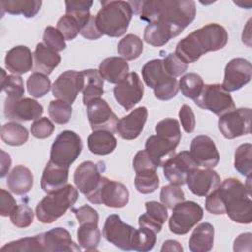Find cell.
I'll return each instance as SVG.
<instances>
[{
    "mask_svg": "<svg viewBox=\"0 0 252 252\" xmlns=\"http://www.w3.org/2000/svg\"><path fill=\"white\" fill-rule=\"evenodd\" d=\"M160 251L161 252H165V251L182 252L183 251V247L181 246V244L178 241L172 240V239H168V240L163 242L162 247L160 248Z\"/></svg>",
    "mask_w": 252,
    "mask_h": 252,
    "instance_id": "cell-64",
    "label": "cell"
},
{
    "mask_svg": "<svg viewBox=\"0 0 252 252\" xmlns=\"http://www.w3.org/2000/svg\"><path fill=\"white\" fill-rule=\"evenodd\" d=\"M48 114L56 124H66L71 119L72 106L64 100H51L48 105Z\"/></svg>",
    "mask_w": 252,
    "mask_h": 252,
    "instance_id": "cell-46",
    "label": "cell"
},
{
    "mask_svg": "<svg viewBox=\"0 0 252 252\" xmlns=\"http://www.w3.org/2000/svg\"><path fill=\"white\" fill-rule=\"evenodd\" d=\"M252 145L245 143L240 145L234 153V168L242 175L250 177L252 173L251 165Z\"/></svg>",
    "mask_w": 252,
    "mask_h": 252,
    "instance_id": "cell-40",
    "label": "cell"
},
{
    "mask_svg": "<svg viewBox=\"0 0 252 252\" xmlns=\"http://www.w3.org/2000/svg\"><path fill=\"white\" fill-rule=\"evenodd\" d=\"M225 214L235 222L247 224L252 221L251 188L240 180L230 177L224 179L218 187Z\"/></svg>",
    "mask_w": 252,
    "mask_h": 252,
    "instance_id": "cell-3",
    "label": "cell"
},
{
    "mask_svg": "<svg viewBox=\"0 0 252 252\" xmlns=\"http://www.w3.org/2000/svg\"><path fill=\"white\" fill-rule=\"evenodd\" d=\"M161 203L168 209H173L177 204L185 200V195L183 190L174 184H168L161 188L159 195Z\"/></svg>",
    "mask_w": 252,
    "mask_h": 252,
    "instance_id": "cell-49",
    "label": "cell"
},
{
    "mask_svg": "<svg viewBox=\"0 0 252 252\" xmlns=\"http://www.w3.org/2000/svg\"><path fill=\"white\" fill-rule=\"evenodd\" d=\"M198 167L192 159L188 151H182L174 155L163 165L164 177L171 184L183 185L186 183V178L189 172Z\"/></svg>",
    "mask_w": 252,
    "mask_h": 252,
    "instance_id": "cell-20",
    "label": "cell"
},
{
    "mask_svg": "<svg viewBox=\"0 0 252 252\" xmlns=\"http://www.w3.org/2000/svg\"><path fill=\"white\" fill-rule=\"evenodd\" d=\"M204 210L196 202L183 201L172 209L168 225L171 232L178 235L188 233L203 218Z\"/></svg>",
    "mask_w": 252,
    "mask_h": 252,
    "instance_id": "cell-9",
    "label": "cell"
},
{
    "mask_svg": "<svg viewBox=\"0 0 252 252\" xmlns=\"http://www.w3.org/2000/svg\"><path fill=\"white\" fill-rule=\"evenodd\" d=\"M0 215L2 217H8L17 207L16 200L14 197L6 190H0Z\"/></svg>",
    "mask_w": 252,
    "mask_h": 252,
    "instance_id": "cell-60",
    "label": "cell"
},
{
    "mask_svg": "<svg viewBox=\"0 0 252 252\" xmlns=\"http://www.w3.org/2000/svg\"><path fill=\"white\" fill-rule=\"evenodd\" d=\"M43 251L63 252L80 251V245H77L69 231L63 227H55L46 232L40 233Z\"/></svg>",
    "mask_w": 252,
    "mask_h": 252,
    "instance_id": "cell-22",
    "label": "cell"
},
{
    "mask_svg": "<svg viewBox=\"0 0 252 252\" xmlns=\"http://www.w3.org/2000/svg\"><path fill=\"white\" fill-rule=\"evenodd\" d=\"M79 198L78 190L71 184L48 193L36 206L35 214L42 223H51L71 209Z\"/></svg>",
    "mask_w": 252,
    "mask_h": 252,
    "instance_id": "cell-5",
    "label": "cell"
},
{
    "mask_svg": "<svg viewBox=\"0 0 252 252\" xmlns=\"http://www.w3.org/2000/svg\"><path fill=\"white\" fill-rule=\"evenodd\" d=\"M194 102L200 108L209 110L218 116L235 109L232 96L220 84L204 85L201 94L194 99Z\"/></svg>",
    "mask_w": 252,
    "mask_h": 252,
    "instance_id": "cell-7",
    "label": "cell"
},
{
    "mask_svg": "<svg viewBox=\"0 0 252 252\" xmlns=\"http://www.w3.org/2000/svg\"><path fill=\"white\" fill-rule=\"evenodd\" d=\"M135 187L142 194H150L155 192L159 185V178L157 170H149L136 173Z\"/></svg>",
    "mask_w": 252,
    "mask_h": 252,
    "instance_id": "cell-45",
    "label": "cell"
},
{
    "mask_svg": "<svg viewBox=\"0 0 252 252\" xmlns=\"http://www.w3.org/2000/svg\"><path fill=\"white\" fill-rule=\"evenodd\" d=\"M1 89L7 94V98H22L25 93L23 79L19 75H6L3 69L1 70Z\"/></svg>",
    "mask_w": 252,
    "mask_h": 252,
    "instance_id": "cell-41",
    "label": "cell"
},
{
    "mask_svg": "<svg viewBox=\"0 0 252 252\" xmlns=\"http://www.w3.org/2000/svg\"><path fill=\"white\" fill-rule=\"evenodd\" d=\"M69 167L59 165L49 159L42 172L40 185L45 193L55 192L67 185Z\"/></svg>",
    "mask_w": 252,
    "mask_h": 252,
    "instance_id": "cell-25",
    "label": "cell"
},
{
    "mask_svg": "<svg viewBox=\"0 0 252 252\" xmlns=\"http://www.w3.org/2000/svg\"><path fill=\"white\" fill-rule=\"evenodd\" d=\"M56 29L61 32L65 40H73L81 31L78 22L69 15H64L58 20Z\"/></svg>",
    "mask_w": 252,
    "mask_h": 252,
    "instance_id": "cell-51",
    "label": "cell"
},
{
    "mask_svg": "<svg viewBox=\"0 0 252 252\" xmlns=\"http://www.w3.org/2000/svg\"><path fill=\"white\" fill-rule=\"evenodd\" d=\"M83 87L84 77L82 72L68 70L58 76L52 84L51 91L54 97L72 104Z\"/></svg>",
    "mask_w": 252,
    "mask_h": 252,
    "instance_id": "cell-15",
    "label": "cell"
},
{
    "mask_svg": "<svg viewBox=\"0 0 252 252\" xmlns=\"http://www.w3.org/2000/svg\"><path fill=\"white\" fill-rule=\"evenodd\" d=\"M60 61V55L47 47L43 42L36 45L33 52V70L35 73L48 76L59 65Z\"/></svg>",
    "mask_w": 252,
    "mask_h": 252,
    "instance_id": "cell-26",
    "label": "cell"
},
{
    "mask_svg": "<svg viewBox=\"0 0 252 252\" xmlns=\"http://www.w3.org/2000/svg\"><path fill=\"white\" fill-rule=\"evenodd\" d=\"M251 109L241 107L233 109L221 116L218 121V127L222 136L228 140L250 134Z\"/></svg>",
    "mask_w": 252,
    "mask_h": 252,
    "instance_id": "cell-10",
    "label": "cell"
},
{
    "mask_svg": "<svg viewBox=\"0 0 252 252\" xmlns=\"http://www.w3.org/2000/svg\"><path fill=\"white\" fill-rule=\"evenodd\" d=\"M157 241L156 233L146 227L140 226L139 229H136L134 242H133V250L147 252L154 248Z\"/></svg>",
    "mask_w": 252,
    "mask_h": 252,
    "instance_id": "cell-47",
    "label": "cell"
},
{
    "mask_svg": "<svg viewBox=\"0 0 252 252\" xmlns=\"http://www.w3.org/2000/svg\"><path fill=\"white\" fill-rule=\"evenodd\" d=\"M83 149L81 137L70 130H65L59 133L50 150V160L66 167L77 159Z\"/></svg>",
    "mask_w": 252,
    "mask_h": 252,
    "instance_id": "cell-6",
    "label": "cell"
},
{
    "mask_svg": "<svg viewBox=\"0 0 252 252\" xmlns=\"http://www.w3.org/2000/svg\"><path fill=\"white\" fill-rule=\"evenodd\" d=\"M133 13L139 14L149 24H162L179 35L196 17V4L192 0L130 1Z\"/></svg>",
    "mask_w": 252,
    "mask_h": 252,
    "instance_id": "cell-1",
    "label": "cell"
},
{
    "mask_svg": "<svg viewBox=\"0 0 252 252\" xmlns=\"http://www.w3.org/2000/svg\"><path fill=\"white\" fill-rule=\"evenodd\" d=\"M148 118V110L140 106L118 120L116 132L124 140H135L142 133Z\"/></svg>",
    "mask_w": 252,
    "mask_h": 252,
    "instance_id": "cell-21",
    "label": "cell"
},
{
    "mask_svg": "<svg viewBox=\"0 0 252 252\" xmlns=\"http://www.w3.org/2000/svg\"><path fill=\"white\" fill-rule=\"evenodd\" d=\"M135 233L136 228L123 222L116 214H112L106 218L102 230V234L108 242L126 251L133 250Z\"/></svg>",
    "mask_w": 252,
    "mask_h": 252,
    "instance_id": "cell-11",
    "label": "cell"
},
{
    "mask_svg": "<svg viewBox=\"0 0 252 252\" xmlns=\"http://www.w3.org/2000/svg\"><path fill=\"white\" fill-rule=\"evenodd\" d=\"M65 5L66 15L73 17L78 22L81 29L89 23L92 16L90 9L93 5V1H66Z\"/></svg>",
    "mask_w": 252,
    "mask_h": 252,
    "instance_id": "cell-38",
    "label": "cell"
},
{
    "mask_svg": "<svg viewBox=\"0 0 252 252\" xmlns=\"http://www.w3.org/2000/svg\"><path fill=\"white\" fill-rule=\"evenodd\" d=\"M145 206H146L145 215L156 223L159 225H163V223L165 222L168 217L166 207L162 203H159L157 201L146 202Z\"/></svg>",
    "mask_w": 252,
    "mask_h": 252,
    "instance_id": "cell-53",
    "label": "cell"
},
{
    "mask_svg": "<svg viewBox=\"0 0 252 252\" xmlns=\"http://www.w3.org/2000/svg\"><path fill=\"white\" fill-rule=\"evenodd\" d=\"M227 41L226 30L219 24L211 23L182 38L176 44L174 53L184 63H193L207 52L222 49Z\"/></svg>",
    "mask_w": 252,
    "mask_h": 252,
    "instance_id": "cell-2",
    "label": "cell"
},
{
    "mask_svg": "<svg viewBox=\"0 0 252 252\" xmlns=\"http://www.w3.org/2000/svg\"><path fill=\"white\" fill-rule=\"evenodd\" d=\"M133 168L136 173L149 171V170H157V165L150 158L149 155L145 150L139 151L133 159Z\"/></svg>",
    "mask_w": 252,
    "mask_h": 252,
    "instance_id": "cell-56",
    "label": "cell"
},
{
    "mask_svg": "<svg viewBox=\"0 0 252 252\" xmlns=\"http://www.w3.org/2000/svg\"><path fill=\"white\" fill-rule=\"evenodd\" d=\"M163 61V67L165 72L173 78L181 76L187 70V64L184 63L175 53H169L166 55Z\"/></svg>",
    "mask_w": 252,
    "mask_h": 252,
    "instance_id": "cell-54",
    "label": "cell"
},
{
    "mask_svg": "<svg viewBox=\"0 0 252 252\" xmlns=\"http://www.w3.org/2000/svg\"><path fill=\"white\" fill-rule=\"evenodd\" d=\"M251 236L250 232L241 233L235 239L233 243L234 251H250L251 250Z\"/></svg>",
    "mask_w": 252,
    "mask_h": 252,
    "instance_id": "cell-62",
    "label": "cell"
},
{
    "mask_svg": "<svg viewBox=\"0 0 252 252\" xmlns=\"http://www.w3.org/2000/svg\"><path fill=\"white\" fill-rule=\"evenodd\" d=\"M105 170L104 162H94L91 160L83 161L74 172V182L77 189L86 196L88 201L95 195L99 189Z\"/></svg>",
    "mask_w": 252,
    "mask_h": 252,
    "instance_id": "cell-8",
    "label": "cell"
},
{
    "mask_svg": "<svg viewBox=\"0 0 252 252\" xmlns=\"http://www.w3.org/2000/svg\"><path fill=\"white\" fill-rule=\"evenodd\" d=\"M1 153V170H0V176L1 177H4L10 167H11V163H12V160H11V157L9 154H7L6 152H4L3 150L0 151Z\"/></svg>",
    "mask_w": 252,
    "mask_h": 252,
    "instance_id": "cell-63",
    "label": "cell"
},
{
    "mask_svg": "<svg viewBox=\"0 0 252 252\" xmlns=\"http://www.w3.org/2000/svg\"><path fill=\"white\" fill-rule=\"evenodd\" d=\"M113 94L125 110H131L144 95V85L136 72L129 73L113 89Z\"/></svg>",
    "mask_w": 252,
    "mask_h": 252,
    "instance_id": "cell-13",
    "label": "cell"
},
{
    "mask_svg": "<svg viewBox=\"0 0 252 252\" xmlns=\"http://www.w3.org/2000/svg\"><path fill=\"white\" fill-rule=\"evenodd\" d=\"M177 145L158 135L150 136L145 144V151L157 167L163 166L175 155Z\"/></svg>",
    "mask_w": 252,
    "mask_h": 252,
    "instance_id": "cell-23",
    "label": "cell"
},
{
    "mask_svg": "<svg viewBox=\"0 0 252 252\" xmlns=\"http://www.w3.org/2000/svg\"><path fill=\"white\" fill-rule=\"evenodd\" d=\"M178 86L185 97L194 100L201 94L204 87V81L200 75L196 73H188L181 77Z\"/></svg>",
    "mask_w": 252,
    "mask_h": 252,
    "instance_id": "cell-39",
    "label": "cell"
},
{
    "mask_svg": "<svg viewBox=\"0 0 252 252\" xmlns=\"http://www.w3.org/2000/svg\"><path fill=\"white\" fill-rule=\"evenodd\" d=\"M153 90L156 98L159 100H169L177 94L179 86L175 78L167 77L157 84Z\"/></svg>",
    "mask_w": 252,
    "mask_h": 252,
    "instance_id": "cell-48",
    "label": "cell"
},
{
    "mask_svg": "<svg viewBox=\"0 0 252 252\" xmlns=\"http://www.w3.org/2000/svg\"><path fill=\"white\" fill-rule=\"evenodd\" d=\"M98 71L103 80L117 84L129 74V65L122 57L112 56L101 61Z\"/></svg>",
    "mask_w": 252,
    "mask_h": 252,
    "instance_id": "cell-28",
    "label": "cell"
},
{
    "mask_svg": "<svg viewBox=\"0 0 252 252\" xmlns=\"http://www.w3.org/2000/svg\"><path fill=\"white\" fill-rule=\"evenodd\" d=\"M251 63L241 57L231 59L225 66L224 78L221 84L226 92H235L240 90L251 80Z\"/></svg>",
    "mask_w": 252,
    "mask_h": 252,
    "instance_id": "cell-17",
    "label": "cell"
},
{
    "mask_svg": "<svg viewBox=\"0 0 252 252\" xmlns=\"http://www.w3.org/2000/svg\"><path fill=\"white\" fill-rule=\"evenodd\" d=\"M88 148L91 153L98 156L111 154L116 146L117 140L113 133L108 131H93L88 137Z\"/></svg>",
    "mask_w": 252,
    "mask_h": 252,
    "instance_id": "cell-31",
    "label": "cell"
},
{
    "mask_svg": "<svg viewBox=\"0 0 252 252\" xmlns=\"http://www.w3.org/2000/svg\"><path fill=\"white\" fill-rule=\"evenodd\" d=\"M43 43L55 52L62 51L66 48V42L61 32L52 26H47L43 32Z\"/></svg>",
    "mask_w": 252,
    "mask_h": 252,
    "instance_id": "cell-52",
    "label": "cell"
},
{
    "mask_svg": "<svg viewBox=\"0 0 252 252\" xmlns=\"http://www.w3.org/2000/svg\"><path fill=\"white\" fill-rule=\"evenodd\" d=\"M190 156L198 167L214 168L220 161V154L215 142L209 136H196L190 146Z\"/></svg>",
    "mask_w": 252,
    "mask_h": 252,
    "instance_id": "cell-18",
    "label": "cell"
},
{
    "mask_svg": "<svg viewBox=\"0 0 252 252\" xmlns=\"http://www.w3.org/2000/svg\"><path fill=\"white\" fill-rule=\"evenodd\" d=\"M156 134L178 146L181 139L179 122L174 118H164L156 125Z\"/></svg>",
    "mask_w": 252,
    "mask_h": 252,
    "instance_id": "cell-42",
    "label": "cell"
},
{
    "mask_svg": "<svg viewBox=\"0 0 252 252\" xmlns=\"http://www.w3.org/2000/svg\"><path fill=\"white\" fill-rule=\"evenodd\" d=\"M1 251H21V252H30V251H43V246L41 243L40 234L21 238L15 241L6 243L1 247Z\"/></svg>",
    "mask_w": 252,
    "mask_h": 252,
    "instance_id": "cell-43",
    "label": "cell"
},
{
    "mask_svg": "<svg viewBox=\"0 0 252 252\" xmlns=\"http://www.w3.org/2000/svg\"><path fill=\"white\" fill-rule=\"evenodd\" d=\"M144 45L142 39L133 33H129L124 36L117 44L118 54L127 60L137 59L143 52Z\"/></svg>",
    "mask_w": 252,
    "mask_h": 252,
    "instance_id": "cell-36",
    "label": "cell"
},
{
    "mask_svg": "<svg viewBox=\"0 0 252 252\" xmlns=\"http://www.w3.org/2000/svg\"><path fill=\"white\" fill-rule=\"evenodd\" d=\"M142 77L146 85L154 89L157 84H158L160 81L170 76L165 72L162 59H153L148 61L143 66Z\"/></svg>",
    "mask_w": 252,
    "mask_h": 252,
    "instance_id": "cell-37",
    "label": "cell"
},
{
    "mask_svg": "<svg viewBox=\"0 0 252 252\" xmlns=\"http://www.w3.org/2000/svg\"><path fill=\"white\" fill-rule=\"evenodd\" d=\"M84 77L83 93V103L87 105L91 100L99 98L103 93V78L101 77L98 70L87 69L82 71Z\"/></svg>",
    "mask_w": 252,
    "mask_h": 252,
    "instance_id": "cell-30",
    "label": "cell"
},
{
    "mask_svg": "<svg viewBox=\"0 0 252 252\" xmlns=\"http://www.w3.org/2000/svg\"><path fill=\"white\" fill-rule=\"evenodd\" d=\"M80 33L83 37L90 39V40H95L102 36L100 32L98 31L96 25H95V16L92 15L89 23L83 27L80 31Z\"/></svg>",
    "mask_w": 252,
    "mask_h": 252,
    "instance_id": "cell-61",
    "label": "cell"
},
{
    "mask_svg": "<svg viewBox=\"0 0 252 252\" xmlns=\"http://www.w3.org/2000/svg\"><path fill=\"white\" fill-rule=\"evenodd\" d=\"M51 82L48 76L41 73H32L27 80V89L29 94L35 97L40 98L44 96L51 89Z\"/></svg>",
    "mask_w": 252,
    "mask_h": 252,
    "instance_id": "cell-44",
    "label": "cell"
},
{
    "mask_svg": "<svg viewBox=\"0 0 252 252\" xmlns=\"http://www.w3.org/2000/svg\"><path fill=\"white\" fill-rule=\"evenodd\" d=\"M5 67L12 74H26L33 67V54L29 47L17 45L7 52L5 56Z\"/></svg>",
    "mask_w": 252,
    "mask_h": 252,
    "instance_id": "cell-24",
    "label": "cell"
},
{
    "mask_svg": "<svg viewBox=\"0 0 252 252\" xmlns=\"http://www.w3.org/2000/svg\"><path fill=\"white\" fill-rule=\"evenodd\" d=\"M12 223L19 228H26L33 221V211L28 205H17L15 210L9 216Z\"/></svg>",
    "mask_w": 252,
    "mask_h": 252,
    "instance_id": "cell-50",
    "label": "cell"
},
{
    "mask_svg": "<svg viewBox=\"0 0 252 252\" xmlns=\"http://www.w3.org/2000/svg\"><path fill=\"white\" fill-rule=\"evenodd\" d=\"M41 4L40 0H8L0 2L2 14L6 12L11 15H23L26 18H33L39 12Z\"/></svg>",
    "mask_w": 252,
    "mask_h": 252,
    "instance_id": "cell-33",
    "label": "cell"
},
{
    "mask_svg": "<svg viewBox=\"0 0 252 252\" xmlns=\"http://www.w3.org/2000/svg\"><path fill=\"white\" fill-rule=\"evenodd\" d=\"M43 113V106L35 99L22 97L20 99H5L4 115L14 121H30L38 119Z\"/></svg>",
    "mask_w": 252,
    "mask_h": 252,
    "instance_id": "cell-16",
    "label": "cell"
},
{
    "mask_svg": "<svg viewBox=\"0 0 252 252\" xmlns=\"http://www.w3.org/2000/svg\"><path fill=\"white\" fill-rule=\"evenodd\" d=\"M54 131V125L47 117H41L32 124L31 133L37 139H45L51 136Z\"/></svg>",
    "mask_w": 252,
    "mask_h": 252,
    "instance_id": "cell-55",
    "label": "cell"
},
{
    "mask_svg": "<svg viewBox=\"0 0 252 252\" xmlns=\"http://www.w3.org/2000/svg\"><path fill=\"white\" fill-rule=\"evenodd\" d=\"M101 8L95 15V25L103 35L119 37L128 30L133 10L126 1H101Z\"/></svg>",
    "mask_w": 252,
    "mask_h": 252,
    "instance_id": "cell-4",
    "label": "cell"
},
{
    "mask_svg": "<svg viewBox=\"0 0 252 252\" xmlns=\"http://www.w3.org/2000/svg\"><path fill=\"white\" fill-rule=\"evenodd\" d=\"M86 106L88 120L93 131L116 132L118 118L104 99L94 98Z\"/></svg>",
    "mask_w": 252,
    "mask_h": 252,
    "instance_id": "cell-12",
    "label": "cell"
},
{
    "mask_svg": "<svg viewBox=\"0 0 252 252\" xmlns=\"http://www.w3.org/2000/svg\"><path fill=\"white\" fill-rule=\"evenodd\" d=\"M215 229L209 222H202L194 228L189 238V249L192 252H208L214 245Z\"/></svg>",
    "mask_w": 252,
    "mask_h": 252,
    "instance_id": "cell-29",
    "label": "cell"
},
{
    "mask_svg": "<svg viewBox=\"0 0 252 252\" xmlns=\"http://www.w3.org/2000/svg\"><path fill=\"white\" fill-rule=\"evenodd\" d=\"M79 224L77 238L80 247L86 251H96L101 237L98 221H85Z\"/></svg>",
    "mask_w": 252,
    "mask_h": 252,
    "instance_id": "cell-32",
    "label": "cell"
},
{
    "mask_svg": "<svg viewBox=\"0 0 252 252\" xmlns=\"http://www.w3.org/2000/svg\"><path fill=\"white\" fill-rule=\"evenodd\" d=\"M220 177L212 168L192 169L187 178L186 184L189 190L196 196L207 197L220 185Z\"/></svg>",
    "mask_w": 252,
    "mask_h": 252,
    "instance_id": "cell-19",
    "label": "cell"
},
{
    "mask_svg": "<svg viewBox=\"0 0 252 252\" xmlns=\"http://www.w3.org/2000/svg\"><path fill=\"white\" fill-rule=\"evenodd\" d=\"M178 115H179V119H180L183 130L186 133H192L196 126L195 114L192 108L187 104H183L179 110Z\"/></svg>",
    "mask_w": 252,
    "mask_h": 252,
    "instance_id": "cell-58",
    "label": "cell"
},
{
    "mask_svg": "<svg viewBox=\"0 0 252 252\" xmlns=\"http://www.w3.org/2000/svg\"><path fill=\"white\" fill-rule=\"evenodd\" d=\"M2 141L13 147L24 145L29 139V132L26 127L16 121L5 123L1 127Z\"/></svg>",
    "mask_w": 252,
    "mask_h": 252,
    "instance_id": "cell-34",
    "label": "cell"
},
{
    "mask_svg": "<svg viewBox=\"0 0 252 252\" xmlns=\"http://www.w3.org/2000/svg\"><path fill=\"white\" fill-rule=\"evenodd\" d=\"M72 212L76 216L78 222L82 223L85 221H98V213L89 205H84L79 208H71Z\"/></svg>",
    "mask_w": 252,
    "mask_h": 252,
    "instance_id": "cell-59",
    "label": "cell"
},
{
    "mask_svg": "<svg viewBox=\"0 0 252 252\" xmlns=\"http://www.w3.org/2000/svg\"><path fill=\"white\" fill-rule=\"evenodd\" d=\"M8 189L19 196L29 193L33 186V175L24 165H16L7 177Z\"/></svg>",
    "mask_w": 252,
    "mask_h": 252,
    "instance_id": "cell-27",
    "label": "cell"
},
{
    "mask_svg": "<svg viewBox=\"0 0 252 252\" xmlns=\"http://www.w3.org/2000/svg\"><path fill=\"white\" fill-rule=\"evenodd\" d=\"M90 202L109 208H123L129 202V191L124 184L104 176L99 189Z\"/></svg>",
    "mask_w": 252,
    "mask_h": 252,
    "instance_id": "cell-14",
    "label": "cell"
},
{
    "mask_svg": "<svg viewBox=\"0 0 252 252\" xmlns=\"http://www.w3.org/2000/svg\"><path fill=\"white\" fill-rule=\"evenodd\" d=\"M172 37L174 36L171 31L162 24H149L144 31V40L156 47L163 46Z\"/></svg>",
    "mask_w": 252,
    "mask_h": 252,
    "instance_id": "cell-35",
    "label": "cell"
},
{
    "mask_svg": "<svg viewBox=\"0 0 252 252\" xmlns=\"http://www.w3.org/2000/svg\"><path fill=\"white\" fill-rule=\"evenodd\" d=\"M206 210L214 215H223L225 214V209L222 200L218 192V188L209 194L205 201Z\"/></svg>",
    "mask_w": 252,
    "mask_h": 252,
    "instance_id": "cell-57",
    "label": "cell"
}]
</instances>
